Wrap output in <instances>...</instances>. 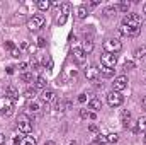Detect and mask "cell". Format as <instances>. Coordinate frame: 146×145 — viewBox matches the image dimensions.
I'll list each match as a JSON object with an SVG mask.
<instances>
[{
	"label": "cell",
	"instance_id": "1",
	"mask_svg": "<svg viewBox=\"0 0 146 145\" xmlns=\"http://www.w3.org/2000/svg\"><path fill=\"white\" fill-rule=\"evenodd\" d=\"M121 24L126 26V28H129V29H139V28H141V17H139L138 14H127V15L122 19Z\"/></svg>",
	"mask_w": 146,
	"mask_h": 145
},
{
	"label": "cell",
	"instance_id": "2",
	"mask_svg": "<svg viewBox=\"0 0 146 145\" xmlns=\"http://www.w3.org/2000/svg\"><path fill=\"white\" fill-rule=\"evenodd\" d=\"M104 50H106V53H112V55H115V53H119L121 50H122V43L119 41V39H106L104 41Z\"/></svg>",
	"mask_w": 146,
	"mask_h": 145
},
{
	"label": "cell",
	"instance_id": "3",
	"mask_svg": "<svg viewBox=\"0 0 146 145\" xmlns=\"http://www.w3.org/2000/svg\"><path fill=\"white\" fill-rule=\"evenodd\" d=\"M17 128H19L22 133H31V130H33V121L29 119V116L21 114V116L17 118Z\"/></svg>",
	"mask_w": 146,
	"mask_h": 145
},
{
	"label": "cell",
	"instance_id": "4",
	"mask_svg": "<svg viewBox=\"0 0 146 145\" xmlns=\"http://www.w3.org/2000/svg\"><path fill=\"white\" fill-rule=\"evenodd\" d=\"M44 26V15L42 14H34L29 21H27V28L29 31H37Z\"/></svg>",
	"mask_w": 146,
	"mask_h": 145
},
{
	"label": "cell",
	"instance_id": "5",
	"mask_svg": "<svg viewBox=\"0 0 146 145\" xmlns=\"http://www.w3.org/2000/svg\"><path fill=\"white\" fill-rule=\"evenodd\" d=\"M0 113L5 114V116H10V114L14 113V101L9 99L7 96L0 97Z\"/></svg>",
	"mask_w": 146,
	"mask_h": 145
},
{
	"label": "cell",
	"instance_id": "6",
	"mask_svg": "<svg viewBox=\"0 0 146 145\" xmlns=\"http://www.w3.org/2000/svg\"><path fill=\"white\" fill-rule=\"evenodd\" d=\"M100 63L104 68H114L117 65V56L112 55V53H104L102 58H100Z\"/></svg>",
	"mask_w": 146,
	"mask_h": 145
},
{
	"label": "cell",
	"instance_id": "7",
	"mask_svg": "<svg viewBox=\"0 0 146 145\" xmlns=\"http://www.w3.org/2000/svg\"><path fill=\"white\" fill-rule=\"evenodd\" d=\"M122 101H124V97L121 96V92L112 91V92L107 94V103H109L110 108H117V106H121V104H122Z\"/></svg>",
	"mask_w": 146,
	"mask_h": 145
},
{
	"label": "cell",
	"instance_id": "8",
	"mask_svg": "<svg viewBox=\"0 0 146 145\" xmlns=\"http://www.w3.org/2000/svg\"><path fill=\"white\" fill-rule=\"evenodd\" d=\"M127 87V77L126 75H117L115 79H114V82H112V89L115 91V92H121V91H124Z\"/></svg>",
	"mask_w": 146,
	"mask_h": 145
},
{
	"label": "cell",
	"instance_id": "9",
	"mask_svg": "<svg viewBox=\"0 0 146 145\" xmlns=\"http://www.w3.org/2000/svg\"><path fill=\"white\" fill-rule=\"evenodd\" d=\"M85 77H87V80L97 82V80H99V77H100V70H99L95 65H92V67H88V68L85 70Z\"/></svg>",
	"mask_w": 146,
	"mask_h": 145
},
{
	"label": "cell",
	"instance_id": "10",
	"mask_svg": "<svg viewBox=\"0 0 146 145\" xmlns=\"http://www.w3.org/2000/svg\"><path fill=\"white\" fill-rule=\"evenodd\" d=\"M73 60H75L78 65L85 63V60H87V55L83 53V50H82V48H75V50H73Z\"/></svg>",
	"mask_w": 146,
	"mask_h": 145
},
{
	"label": "cell",
	"instance_id": "11",
	"mask_svg": "<svg viewBox=\"0 0 146 145\" xmlns=\"http://www.w3.org/2000/svg\"><path fill=\"white\" fill-rule=\"evenodd\" d=\"M41 101H42V103H54V101H56V92L44 89V92L41 94Z\"/></svg>",
	"mask_w": 146,
	"mask_h": 145
},
{
	"label": "cell",
	"instance_id": "12",
	"mask_svg": "<svg viewBox=\"0 0 146 145\" xmlns=\"http://www.w3.org/2000/svg\"><path fill=\"white\" fill-rule=\"evenodd\" d=\"M134 133H141V132H146V116H141L138 118V121L134 123Z\"/></svg>",
	"mask_w": 146,
	"mask_h": 145
},
{
	"label": "cell",
	"instance_id": "13",
	"mask_svg": "<svg viewBox=\"0 0 146 145\" xmlns=\"http://www.w3.org/2000/svg\"><path fill=\"white\" fill-rule=\"evenodd\" d=\"M9 99H12V101H17L19 99V91L14 87V85H9L7 87V94H5Z\"/></svg>",
	"mask_w": 146,
	"mask_h": 145
},
{
	"label": "cell",
	"instance_id": "14",
	"mask_svg": "<svg viewBox=\"0 0 146 145\" xmlns=\"http://www.w3.org/2000/svg\"><path fill=\"white\" fill-rule=\"evenodd\" d=\"M82 50H83V53H85V55L92 53V51H94V43H92L90 39H85V41H83V44H82Z\"/></svg>",
	"mask_w": 146,
	"mask_h": 145
},
{
	"label": "cell",
	"instance_id": "15",
	"mask_svg": "<svg viewBox=\"0 0 146 145\" xmlns=\"http://www.w3.org/2000/svg\"><path fill=\"white\" fill-rule=\"evenodd\" d=\"M88 108L99 111V109H102V101H100V99H97V97H92V99H90V103H88Z\"/></svg>",
	"mask_w": 146,
	"mask_h": 145
},
{
	"label": "cell",
	"instance_id": "16",
	"mask_svg": "<svg viewBox=\"0 0 146 145\" xmlns=\"http://www.w3.org/2000/svg\"><path fill=\"white\" fill-rule=\"evenodd\" d=\"M87 14H88L87 5H80V7L76 9V17H78V19H85V17H87Z\"/></svg>",
	"mask_w": 146,
	"mask_h": 145
},
{
	"label": "cell",
	"instance_id": "17",
	"mask_svg": "<svg viewBox=\"0 0 146 145\" xmlns=\"http://www.w3.org/2000/svg\"><path fill=\"white\" fill-rule=\"evenodd\" d=\"M46 84H48V80L39 75L36 79V82H34V89H46Z\"/></svg>",
	"mask_w": 146,
	"mask_h": 145
},
{
	"label": "cell",
	"instance_id": "18",
	"mask_svg": "<svg viewBox=\"0 0 146 145\" xmlns=\"http://www.w3.org/2000/svg\"><path fill=\"white\" fill-rule=\"evenodd\" d=\"M146 56V44H143V46H139V48H136L134 50V58H145Z\"/></svg>",
	"mask_w": 146,
	"mask_h": 145
},
{
	"label": "cell",
	"instance_id": "19",
	"mask_svg": "<svg viewBox=\"0 0 146 145\" xmlns=\"http://www.w3.org/2000/svg\"><path fill=\"white\" fill-rule=\"evenodd\" d=\"M36 5H37V9H39V10H42V12H44V10H48V9L51 7V2H49V0H37Z\"/></svg>",
	"mask_w": 146,
	"mask_h": 145
},
{
	"label": "cell",
	"instance_id": "20",
	"mask_svg": "<svg viewBox=\"0 0 146 145\" xmlns=\"http://www.w3.org/2000/svg\"><path fill=\"white\" fill-rule=\"evenodd\" d=\"M129 7H131V3H129V2H121V3L117 5V10H119V12H127V10H129Z\"/></svg>",
	"mask_w": 146,
	"mask_h": 145
},
{
	"label": "cell",
	"instance_id": "21",
	"mask_svg": "<svg viewBox=\"0 0 146 145\" xmlns=\"http://www.w3.org/2000/svg\"><path fill=\"white\" fill-rule=\"evenodd\" d=\"M21 80H22V82H33V73L31 72H22L21 73Z\"/></svg>",
	"mask_w": 146,
	"mask_h": 145
},
{
	"label": "cell",
	"instance_id": "22",
	"mask_svg": "<svg viewBox=\"0 0 146 145\" xmlns=\"http://www.w3.org/2000/svg\"><path fill=\"white\" fill-rule=\"evenodd\" d=\"M29 109H31V111H34V113H36V111H39V109H41V103L33 99V101L29 103Z\"/></svg>",
	"mask_w": 146,
	"mask_h": 145
},
{
	"label": "cell",
	"instance_id": "23",
	"mask_svg": "<svg viewBox=\"0 0 146 145\" xmlns=\"http://www.w3.org/2000/svg\"><path fill=\"white\" fill-rule=\"evenodd\" d=\"M21 145H37V144H36V138H34V137H26V138L21 142Z\"/></svg>",
	"mask_w": 146,
	"mask_h": 145
},
{
	"label": "cell",
	"instance_id": "24",
	"mask_svg": "<svg viewBox=\"0 0 146 145\" xmlns=\"http://www.w3.org/2000/svg\"><path fill=\"white\" fill-rule=\"evenodd\" d=\"M107 137V144H115L117 140H119V135L117 133H109V135H106Z\"/></svg>",
	"mask_w": 146,
	"mask_h": 145
},
{
	"label": "cell",
	"instance_id": "25",
	"mask_svg": "<svg viewBox=\"0 0 146 145\" xmlns=\"http://www.w3.org/2000/svg\"><path fill=\"white\" fill-rule=\"evenodd\" d=\"M114 70H115V68H104V67H102V68H100V73H102L104 77H114Z\"/></svg>",
	"mask_w": 146,
	"mask_h": 145
},
{
	"label": "cell",
	"instance_id": "26",
	"mask_svg": "<svg viewBox=\"0 0 146 145\" xmlns=\"http://www.w3.org/2000/svg\"><path fill=\"white\" fill-rule=\"evenodd\" d=\"M95 142H97V144L106 145V144H107V137H106V135H102V133H97V137H95Z\"/></svg>",
	"mask_w": 146,
	"mask_h": 145
},
{
	"label": "cell",
	"instance_id": "27",
	"mask_svg": "<svg viewBox=\"0 0 146 145\" xmlns=\"http://www.w3.org/2000/svg\"><path fill=\"white\" fill-rule=\"evenodd\" d=\"M34 96H36V89L33 87V89H27L26 92H24V97H27V99H34Z\"/></svg>",
	"mask_w": 146,
	"mask_h": 145
},
{
	"label": "cell",
	"instance_id": "28",
	"mask_svg": "<svg viewBox=\"0 0 146 145\" xmlns=\"http://www.w3.org/2000/svg\"><path fill=\"white\" fill-rule=\"evenodd\" d=\"M61 14H65V15H68L70 14V3H61Z\"/></svg>",
	"mask_w": 146,
	"mask_h": 145
},
{
	"label": "cell",
	"instance_id": "29",
	"mask_svg": "<svg viewBox=\"0 0 146 145\" xmlns=\"http://www.w3.org/2000/svg\"><path fill=\"white\" fill-rule=\"evenodd\" d=\"M10 56H14V58H19V56H21V50H19V48H14V50L10 51Z\"/></svg>",
	"mask_w": 146,
	"mask_h": 145
},
{
	"label": "cell",
	"instance_id": "30",
	"mask_svg": "<svg viewBox=\"0 0 146 145\" xmlns=\"http://www.w3.org/2000/svg\"><path fill=\"white\" fill-rule=\"evenodd\" d=\"M115 12H117V7H107V9H106V14H107V15H112V14H115Z\"/></svg>",
	"mask_w": 146,
	"mask_h": 145
},
{
	"label": "cell",
	"instance_id": "31",
	"mask_svg": "<svg viewBox=\"0 0 146 145\" xmlns=\"http://www.w3.org/2000/svg\"><path fill=\"white\" fill-rule=\"evenodd\" d=\"M66 17H68V15H65V14H61V15L58 17V24H60V26H63V24L66 22Z\"/></svg>",
	"mask_w": 146,
	"mask_h": 145
},
{
	"label": "cell",
	"instance_id": "32",
	"mask_svg": "<svg viewBox=\"0 0 146 145\" xmlns=\"http://www.w3.org/2000/svg\"><path fill=\"white\" fill-rule=\"evenodd\" d=\"M3 46H5V50H9V51H12V50H14V48H15V46H14V43H12V41H5V44H3Z\"/></svg>",
	"mask_w": 146,
	"mask_h": 145
},
{
	"label": "cell",
	"instance_id": "33",
	"mask_svg": "<svg viewBox=\"0 0 146 145\" xmlns=\"http://www.w3.org/2000/svg\"><path fill=\"white\" fill-rule=\"evenodd\" d=\"M19 68H21V72H27V68H29V63L22 62V63H19Z\"/></svg>",
	"mask_w": 146,
	"mask_h": 145
},
{
	"label": "cell",
	"instance_id": "34",
	"mask_svg": "<svg viewBox=\"0 0 146 145\" xmlns=\"http://www.w3.org/2000/svg\"><path fill=\"white\" fill-rule=\"evenodd\" d=\"M131 68H134V62H131V60H129V62H126V63H124V70H131Z\"/></svg>",
	"mask_w": 146,
	"mask_h": 145
},
{
	"label": "cell",
	"instance_id": "35",
	"mask_svg": "<svg viewBox=\"0 0 146 145\" xmlns=\"http://www.w3.org/2000/svg\"><path fill=\"white\" fill-rule=\"evenodd\" d=\"M88 114H90V113H88L87 109H80V116H82V118H88Z\"/></svg>",
	"mask_w": 146,
	"mask_h": 145
},
{
	"label": "cell",
	"instance_id": "36",
	"mask_svg": "<svg viewBox=\"0 0 146 145\" xmlns=\"http://www.w3.org/2000/svg\"><path fill=\"white\" fill-rule=\"evenodd\" d=\"M78 101H80V103H85V101H87V94H80V96H78Z\"/></svg>",
	"mask_w": 146,
	"mask_h": 145
},
{
	"label": "cell",
	"instance_id": "37",
	"mask_svg": "<svg viewBox=\"0 0 146 145\" xmlns=\"http://www.w3.org/2000/svg\"><path fill=\"white\" fill-rule=\"evenodd\" d=\"M37 41H39V43H37V46H39V48H42V46L46 44V43H44V38H39Z\"/></svg>",
	"mask_w": 146,
	"mask_h": 145
},
{
	"label": "cell",
	"instance_id": "38",
	"mask_svg": "<svg viewBox=\"0 0 146 145\" xmlns=\"http://www.w3.org/2000/svg\"><path fill=\"white\" fill-rule=\"evenodd\" d=\"M88 5L90 7H95V5H99V0H92V2H88Z\"/></svg>",
	"mask_w": 146,
	"mask_h": 145
},
{
	"label": "cell",
	"instance_id": "39",
	"mask_svg": "<svg viewBox=\"0 0 146 145\" xmlns=\"http://www.w3.org/2000/svg\"><path fill=\"white\" fill-rule=\"evenodd\" d=\"M3 144H5V135L0 133V145H3Z\"/></svg>",
	"mask_w": 146,
	"mask_h": 145
},
{
	"label": "cell",
	"instance_id": "40",
	"mask_svg": "<svg viewBox=\"0 0 146 145\" xmlns=\"http://www.w3.org/2000/svg\"><path fill=\"white\" fill-rule=\"evenodd\" d=\"M88 130H90V132H97V125H90Z\"/></svg>",
	"mask_w": 146,
	"mask_h": 145
},
{
	"label": "cell",
	"instance_id": "41",
	"mask_svg": "<svg viewBox=\"0 0 146 145\" xmlns=\"http://www.w3.org/2000/svg\"><path fill=\"white\" fill-rule=\"evenodd\" d=\"M88 118H90V119H95L97 116H95V113H90V114H88Z\"/></svg>",
	"mask_w": 146,
	"mask_h": 145
},
{
	"label": "cell",
	"instance_id": "42",
	"mask_svg": "<svg viewBox=\"0 0 146 145\" xmlns=\"http://www.w3.org/2000/svg\"><path fill=\"white\" fill-rule=\"evenodd\" d=\"M143 106H145V108H146V96H145V97H143Z\"/></svg>",
	"mask_w": 146,
	"mask_h": 145
},
{
	"label": "cell",
	"instance_id": "43",
	"mask_svg": "<svg viewBox=\"0 0 146 145\" xmlns=\"http://www.w3.org/2000/svg\"><path fill=\"white\" fill-rule=\"evenodd\" d=\"M44 145H54V142H46Z\"/></svg>",
	"mask_w": 146,
	"mask_h": 145
},
{
	"label": "cell",
	"instance_id": "44",
	"mask_svg": "<svg viewBox=\"0 0 146 145\" xmlns=\"http://www.w3.org/2000/svg\"><path fill=\"white\" fill-rule=\"evenodd\" d=\"M143 12H145V14H146V3H145V7H143Z\"/></svg>",
	"mask_w": 146,
	"mask_h": 145
},
{
	"label": "cell",
	"instance_id": "45",
	"mask_svg": "<svg viewBox=\"0 0 146 145\" xmlns=\"http://www.w3.org/2000/svg\"><path fill=\"white\" fill-rule=\"evenodd\" d=\"M92 145H102V144H97V142H94V144H92Z\"/></svg>",
	"mask_w": 146,
	"mask_h": 145
},
{
	"label": "cell",
	"instance_id": "46",
	"mask_svg": "<svg viewBox=\"0 0 146 145\" xmlns=\"http://www.w3.org/2000/svg\"><path fill=\"white\" fill-rule=\"evenodd\" d=\"M143 140H145V144H146V132H145V138H143Z\"/></svg>",
	"mask_w": 146,
	"mask_h": 145
},
{
	"label": "cell",
	"instance_id": "47",
	"mask_svg": "<svg viewBox=\"0 0 146 145\" xmlns=\"http://www.w3.org/2000/svg\"><path fill=\"white\" fill-rule=\"evenodd\" d=\"M70 145H76V144H75V142H72V144H70Z\"/></svg>",
	"mask_w": 146,
	"mask_h": 145
},
{
	"label": "cell",
	"instance_id": "48",
	"mask_svg": "<svg viewBox=\"0 0 146 145\" xmlns=\"http://www.w3.org/2000/svg\"><path fill=\"white\" fill-rule=\"evenodd\" d=\"M145 82H146V80H145Z\"/></svg>",
	"mask_w": 146,
	"mask_h": 145
}]
</instances>
